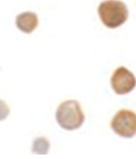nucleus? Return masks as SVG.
<instances>
[{"label": "nucleus", "mask_w": 136, "mask_h": 159, "mask_svg": "<svg viewBox=\"0 0 136 159\" xmlns=\"http://www.w3.org/2000/svg\"><path fill=\"white\" fill-rule=\"evenodd\" d=\"M98 13L102 23L110 29L121 27L129 16L127 5L119 0H107L102 2L99 7Z\"/></svg>", "instance_id": "f257e3e1"}, {"label": "nucleus", "mask_w": 136, "mask_h": 159, "mask_svg": "<svg viewBox=\"0 0 136 159\" xmlns=\"http://www.w3.org/2000/svg\"><path fill=\"white\" fill-rule=\"evenodd\" d=\"M56 120L64 129L72 131L80 128L85 121V114L76 101H67L61 104L56 111Z\"/></svg>", "instance_id": "f03ea898"}, {"label": "nucleus", "mask_w": 136, "mask_h": 159, "mask_svg": "<svg viewBox=\"0 0 136 159\" xmlns=\"http://www.w3.org/2000/svg\"><path fill=\"white\" fill-rule=\"evenodd\" d=\"M111 128L120 136L132 138L136 134V114L127 109L120 110L112 119Z\"/></svg>", "instance_id": "7ed1b4c3"}, {"label": "nucleus", "mask_w": 136, "mask_h": 159, "mask_svg": "<svg viewBox=\"0 0 136 159\" xmlns=\"http://www.w3.org/2000/svg\"><path fill=\"white\" fill-rule=\"evenodd\" d=\"M114 92L118 95H125L132 92L136 86V78L134 75L125 67L116 69L110 80Z\"/></svg>", "instance_id": "20e7f679"}, {"label": "nucleus", "mask_w": 136, "mask_h": 159, "mask_svg": "<svg viewBox=\"0 0 136 159\" xmlns=\"http://www.w3.org/2000/svg\"><path fill=\"white\" fill-rule=\"evenodd\" d=\"M38 19L36 13L24 12L18 15L16 18V25L23 32L30 34L38 26Z\"/></svg>", "instance_id": "39448f33"}, {"label": "nucleus", "mask_w": 136, "mask_h": 159, "mask_svg": "<svg viewBox=\"0 0 136 159\" xmlns=\"http://www.w3.org/2000/svg\"><path fill=\"white\" fill-rule=\"evenodd\" d=\"M10 108L5 102L0 100V121L5 119L10 114Z\"/></svg>", "instance_id": "423d86ee"}]
</instances>
